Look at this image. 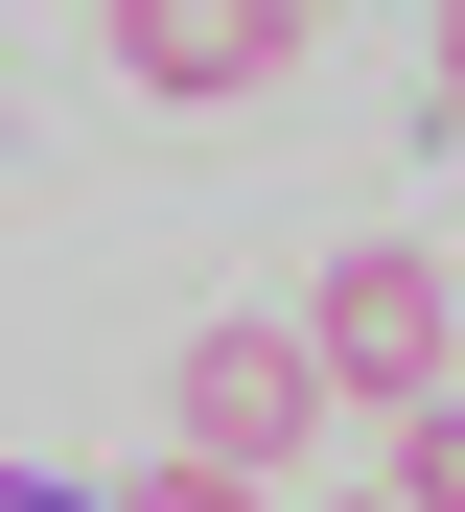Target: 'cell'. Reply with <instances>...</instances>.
Masks as SVG:
<instances>
[{"mask_svg": "<svg viewBox=\"0 0 465 512\" xmlns=\"http://www.w3.org/2000/svg\"><path fill=\"white\" fill-rule=\"evenodd\" d=\"M419 70H442V117H465V0H442V24H419Z\"/></svg>", "mask_w": 465, "mask_h": 512, "instance_id": "7", "label": "cell"}, {"mask_svg": "<svg viewBox=\"0 0 465 512\" xmlns=\"http://www.w3.org/2000/svg\"><path fill=\"white\" fill-rule=\"evenodd\" d=\"M303 24H326V0H303Z\"/></svg>", "mask_w": 465, "mask_h": 512, "instance_id": "8", "label": "cell"}, {"mask_svg": "<svg viewBox=\"0 0 465 512\" xmlns=\"http://www.w3.org/2000/svg\"><path fill=\"white\" fill-rule=\"evenodd\" d=\"M0 512H117V489H47V466H0Z\"/></svg>", "mask_w": 465, "mask_h": 512, "instance_id": "6", "label": "cell"}, {"mask_svg": "<svg viewBox=\"0 0 465 512\" xmlns=\"http://www.w3.org/2000/svg\"><path fill=\"white\" fill-rule=\"evenodd\" d=\"M303 350H326V396H372V419H442V396H465V280H442L419 233H349L326 303H303Z\"/></svg>", "mask_w": 465, "mask_h": 512, "instance_id": "1", "label": "cell"}, {"mask_svg": "<svg viewBox=\"0 0 465 512\" xmlns=\"http://www.w3.org/2000/svg\"><path fill=\"white\" fill-rule=\"evenodd\" d=\"M117 512H279V489H233V466H186V443H163V466H140Z\"/></svg>", "mask_w": 465, "mask_h": 512, "instance_id": "5", "label": "cell"}, {"mask_svg": "<svg viewBox=\"0 0 465 512\" xmlns=\"http://www.w3.org/2000/svg\"><path fill=\"white\" fill-rule=\"evenodd\" d=\"M396 512H465V396H442V419H396Z\"/></svg>", "mask_w": 465, "mask_h": 512, "instance_id": "4", "label": "cell"}, {"mask_svg": "<svg viewBox=\"0 0 465 512\" xmlns=\"http://www.w3.org/2000/svg\"><path fill=\"white\" fill-rule=\"evenodd\" d=\"M93 47H117V94L233 117V94H279V70H303V0H93Z\"/></svg>", "mask_w": 465, "mask_h": 512, "instance_id": "3", "label": "cell"}, {"mask_svg": "<svg viewBox=\"0 0 465 512\" xmlns=\"http://www.w3.org/2000/svg\"><path fill=\"white\" fill-rule=\"evenodd\" d=\"M372 512H396V489H372Z\"/></svg>", "mask_w": 465, "mask_h": 512, "instance_id": "9", "label": "cell"}, {"mask_svg": "<svg viewBox=\"0 0 465 512\" xmlns=\"http://www.w3.org/2000/svg\"><path fill=\"white\" fill-rule=\"evenodd\" d=\"M163 419H186V466H233V489H303V443H326V350L303 326H186V373H163Z\"/></svg>", "mask_w": 465, "mask_h": 512, "instance_id": "2", "label": "cell"}]
</instances>
